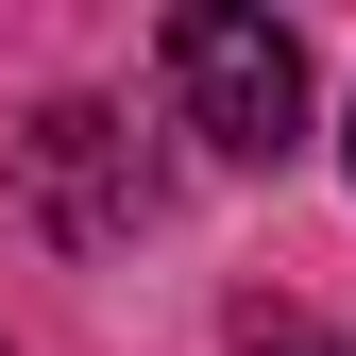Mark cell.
Listing matches in <instances>:
<instances>
[{
    "label": "cell",
    "instance_id": "2",
    "mask_svg": "<svg viewBox=\"0 0 356 356\" xmlns=\"http://www.w3.org/2000/svg\"><path fill=\"white\" fill-rule=\"evenodd\" d=\"M17 170H34V204H51L68 238H136V220H153V170H119V119L102 102H51L17 136Z\"/></svg>",
    "mask_w": 356,
    "mask_h": 356
},
{
    "label": "cell",
    "instance_id": "4",
    "mask_svg": "<svg viewBox=\"0 0 356 356\" xmlns=\"http://www.w3.org/2000/svg\"><path fill=\"white\" fill-rule=\"evenodd\" d=\"M339 170H356V136H339Z\"/></svg>",
    "mask_w": 356,
    "mask_h": 356
},
{
    "label": "cell",
    "instance_id": "3",
    "mask_svg": "<svg viewBox=\"0 0 356 356\" xmlns=\"http://www.w3.org/2000/svg\"><path fill=\"white\" fill-rule=\"evenodd\" d=\"M238 356H323V339H305L289 305H238Z\"/></svg>",
    "mask_w": 356,
    "mask_h": 356
},
{
    "label": "cell",
    "instance_id": "1",
    "mask_svg": "<svg viewBox=\"0 0 356 356\" xmlns=\"http://www.w3.org/2000/svg\"><path fill=\"white\" fill-rule=\"evenodd\" d=\"M170 102H187L204 153L289 170V153H305V34L254 17V0H187V17H170Z\"/></svg>",
    "mask_w": 356,
    "mask_h": 356
}]
</instances>
